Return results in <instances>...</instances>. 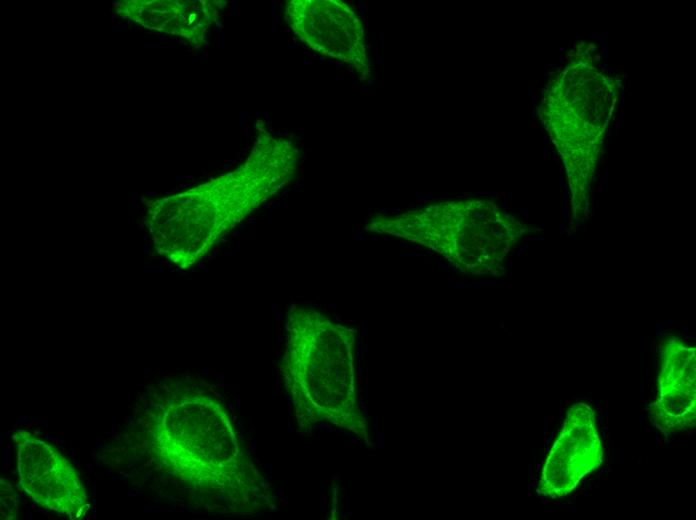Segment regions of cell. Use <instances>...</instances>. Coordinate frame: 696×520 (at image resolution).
Segmentation results:
<instances>
[{
  "instance_id": "3957f363",
  "label": "cell",
  "mask_w": 696,
  "mask_h": 520,
  "mask_svg": "<svg viewBox=\"0 0 696 520\" xmlns=\"http://www.w3.org/2000/svg\"><path fill=\"white\" fill-rule=\"evenodd\" d=\"M281 371L299 421L313 423L350 406L352 337L306 306L290 308Z\"/></svg>"
},
{
  "instance_id": "277c9868",
  "label": "cell",
  "mask_w": 696,
  "mask_h": 520,
  "mask_svg": "<svg viewBox=\"0 0 696 520\" xmlns=\"http://www.w3.org/2000/svg\"><path fill=\"white\" fill-rule=\"evenodd\" d=\"M17 446L19 482L40 507L70 519L88 509L85 489L74 467L53 446L27 431L13 436Z\"/></svg>"
},
{
  "instance_id": "6da1fadb",
  "label": "cell",
  "mask_w": 696,
  "mask_h": 520,
  "mask_svg": "<svg viewBox=\"0 0 696 520\" xmlns=\"http://www.w3.org/2000/svg\"><path fill=\"white\" fill-rule=\"evenodd\" d=\"M293 170L276 149L258 144L238 169L184 192L150 201L145 217L154 247L188 269L232 228L275 194Z\"/></svg>"
},
{
  "instance_id": "5b68a950",
  "label": "cell",
  "mask_w": 696,
  "mask_h": 520,
  "mask_svg": "<svg viewBox=\"0 0 696 520\" xmlns=\"http://www.w3.org/2000/svg\"><path fill=\"white\" fill-rule=\"evenodd\" d=\"M593 424L594 413L585 403L569 410L544 467L542 493L552 497L567 494L600 464L601 447Z\"/></svg>"
},
{
  "instance_id": "7a4b0ae2",
  "label": "cell",
  "mask_w": 696,
  "mask_h": 520,
  "mask_svg": "<svg viewBox=\"0 0 696 520\" xmlns=\"http://www.w3.org/2000/svg\"><path fill=\"white\" fill-rule=\"evenodd\" d=\"M148 439L159 464L175 477L214 492L247 491L252 485L226 410L211 395L183 387L150 412Z\"/></svg>"
}]
</instances>
